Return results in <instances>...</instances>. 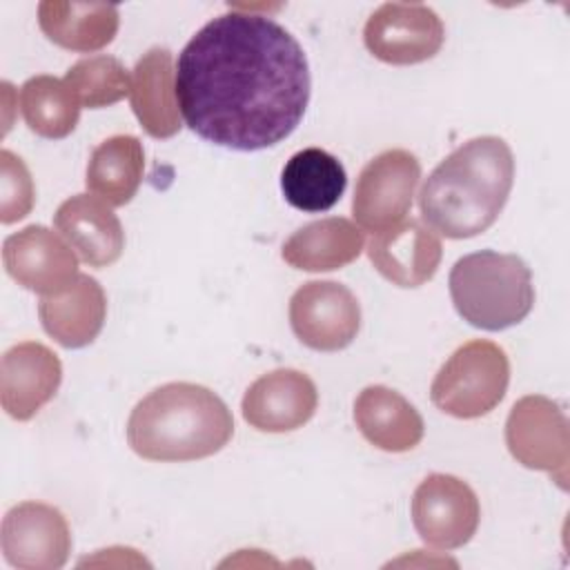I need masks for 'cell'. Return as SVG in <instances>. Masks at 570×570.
<instances>
[{
  "instance_id": "cell-1",
  "label": "cell",
  "mask_w": 570,
  "mask_h": 570,
  "mask_svg": "<svg viewBox=\"0 0 570 570\" xmlns=\"http://www.w3.org/2000/svg\"><path fill=\"white\" fill-rule=\"evenodd\" d=\"M309 94L303 47L263 13H220L178 56L180 114L194 134L218 147L256 151L283 142L303 120Z\"/></svg>"
},
{
  "instance_id": "cell-2",
  "label": "cell",
  "mask_w": 570,
  "mask_h": 570,
  "mask_svg": "<svg viewBox=\"0 0 570 570\" xmlns=\"http://www.w3.org/2000/svg\"><path fill=\"white\" fill-rule=\"evenodd\" d=\"M514 183V156L499 136L459 145L425 178L419 191L423 223L445 238H472L503 212Z\"/></svg>"
},
{
  "instance_id": "cell-3",
  "label": "cell",
  "mask_w": 570,
  "mask_h": 570,
  "mask_svg": "<svg viewBox=\"0 0 570 570\" xmlns=\"http://www.w3.org/2000/svg\"><path fill=\"white\" fill-rule=\"evenodd\" d=\"M234 436L225 401L205 385L174 381L136 403L127 421L129 448L147 461H196L220 452Z\"/></svg>"
},
{
  "instance_id": "cell-4",
  "label": "cell",
  "mask_w": 570,
  "mask_h": 570,
  "mask_svg": "<svg viewBox=\"0 0 570 570\" xmlns=\"http://www.w3.org/2000/svg\"><path fill=\"white\" fill-rule=\"evenodd\" d=\"M450 298L472 327L501 332L521 323L534 305L532 272L517 254L481 249L450 269Z\"/></svg>"
},
{
  "instance_id": "cell-5",
  "label": "cell",
  "mask_w": 570,
  "mask_h": 570,
  "mask_svg": "<svg viewBox=\"0 0 570 570\" xmlns=\"http://www.w3.org/2000/svg\"><path fill=\"white\" fill-rule=\"evenodd\" d=\"M508 383L505 350L492 341L472 338L441 365L430 385V399L454 419H479L503 401Z\"/></svg>"
},
{
  "instance_id": "cell-6",
  "label": "cell",
  "mask_w": 570,
  "mask_h": 570,
  "mask_svg": "<svg viewBox=\"0 0 570 570\" xmlns=\"http://www.w3.org/2000/svg\"><path fill=\"white\" fill-rule=\"evenodd\" d=\"M505 445L517 463L548 472L561 490H568L570 428L557 401L543 394L521 396L505 421Z\"/></svg>"
},
{
  "instance_id": "cell-7",
  "label": "cell",
  "mask_w": 570,
  "mask_h": 570,
  "mask_svg": "<svg viewBox=\"0 0 570 570\" xmlns=\"http://www.w3.org/2000/svg\"><path fill=\"white\" fill-rule=\"evenodd\" d=\"M421 163L407 149H387L374 156L358 174L352 214L358 227L379 234L399 225L412 207Z\"/></svg>"
},
{
  "instance_id": "cell-8",
  "label": "cell",
  "mask_w": 570,
  "mask_h": 570,
  "mask_svg": "<svg viewBox=\"0 0 570 570\" xmlns=\"http://www.w3.org/2000/svg\"><path fill=\"white\" fill-rule=\"evenodd\" d=\"M481 519L474 490L454 474H428L412 494V523L423 543L439 550L465 546Z\"/></svg>"
},
{
  "instance_id": "cell-9",
  "label": "cell",
  "mask_w": 570,
  "mask_h": 570,
  "mask_svg": "<svg viewBox=\"0 0 570 570\" xmlns=\"http://www.w3.org/2000/svg\"><path fill=\"white\" fill-rule=\"evenodd\" d=\"M445 40L436 11L419 2H385L365 22L367 51L387 65L405 67L434 58Z\"/></svg>"
},
{
  "instance_id": "cell-10",
  "label": "cell",
  "mask_w": 570,
  "mask_h": 570,
  "mask_svg": "<svg viewBox=\"0 0 570 570\" xmlns=\"http://www.w3.org/2000/svg\"><path fill=\"white\" fill-rule=\"evenodd\" d=\"M289 325L305 347L338 352L361 330V305L343 283L309 281L289 298Z\"/></svg>"
},
{
  "instance_id": "cell-11",
  "label": "cell",
  "mask_w": 570,
  "mask_h": 570,
  "mask_svg": "<svg viewBox=\"0 0 570 570\" xmlns=\"http://www.w3.org/2000/svg\"><path fill=\"white\" fill-rule=\"evenodd\" d=\"M2 557L20 570H60L71 552L67 517L40 501L13 505L0 528Z\"/></svg>"
},
{
  "instance_id": "cell-12",
  "label": "cell",
  "mask_w": 570,
  "mask_h": 570,
  "mask_svg": "<svg viewBox=\"0 0 570 570\" xmlns=\"http://www.w3.org/2000/svg\"><path fill=\"white\" fill-rule=\"evenodd\" d=\"M7 274L24 289L40 296L65 292L78 278L73 247L45 225H27L2 243Z\"/></svg>"
},
{
  "instance_id": "cell-13",
  "label": "cell",
  "mask_w": 570,
  "mask_h": 570,
  "mask_svg": "<svg viewBox=\"0 0 570 570\" xmlns=\"http://www.w3.org/2000/svg\"><path fill=\"white\" fill-rule=\"evenodd\" d=\"M318 407L314 381L298 370L281 367L258 376L243 396V419L258 432H292L303 428Z\"/></svg>"
},
{
  "instance_id": "cell-14",
  "label": "cell",
  "mask_w": 570,
  "mask_h": 570,
  "mask_svg": "<svg viewBox=\"0 0 570 570\" xmlns=\"http://www.w3.org/2000/svg\"><path fill=\"white\" fill-rule=\"evenodd\" d=\"M62 381V363L38 341L9 347L0 361V403L16 421L33 419L49 403Z\"/></svg>"
},
{
  "instance_id": "cell-15",
  "label": "cell",
  "mask_w": 570,
  "mask_h": 570,
  "mask_svg": "<svg viewBox=\"0 0 570 570\" xmlns=\"http://www.w3.org/2000/svg\"><path fill=\"white\" fill-rule=\"evenodd\" d=\"M367 258L392 285L421 287L436 274L443 245L423 220L410 218L374 234L367 245Z\"/></svg>"
},
{
  "instance_id": "cell-16",
  "label": "cell",
  "mask_w": 570,
  "mask_h": 570,
  "mask_svg": "<svg viewBox=\"0 0 570 570\" xmlns=\"http://www.w3.org/2000/svg\"><path fill=\"white\" fill-rule=\"evenodd\" d=\"M53 225L89 267H107L125 249V232L118 216L94 194L67 198L56 209Z\"/></svg>"
},
{
  "instance_id": "cell-17",
  "label": "cell",
  "mask_w": 570,
  "mask_h": 570,
  "mask_svg": "<svg viewBox=\"0 0 570 570\" xmlns=\"http://www.w3.org/2000/svg\"><path fill=\"white\" fill-rule=\"evenodd\" d=\"M38 316L45 332L62 347L78 350L96 341L107 318V296L102 285L89 276L78 278L60 294L42 296Z\"/></svg>"
},
{
  "instance_id": "cell-18",
  "label": "cell",
  "mask_w": 570,
  "mask_h": 570,
  "mask_svg": "<svg viewBox=\"0 0 570 570\" xmlns=\"http://www.w3.org/2000/svg\"><path fill=\"white\" fill-rule=\"evenodd\" d=\"M129 100L140 127L151 138L165 140L180 131L176 69L169 49L154 47L142 53L131 71Z\"/></svg>"
},
{
  "instance_id": "cell-19",
  "label": "cell",
  "mask_w": 570,
  "mask_h": 570,
  "mask_svg": "<svg viewBox=\"0 0 570 570\" xmlns=\"http://www.w3.org/2000/svg\"><path fill=\"white\" fill-rule=\"evenodd\" d=\"M354 423L363 439L383 452H410L425 432L419 410L387 385H367L358 392Z\"/></svg>"
},
{
  "instance_id": "cell-20",
  "label": "cell",
  "mask_w": 570,
  "mask_h": 570,
  "mask_svg": "<svg viewBox=\"0 0 570 570\" xmlns=\"http://www.w3.org/2000/svg\"><path fill=\"white\" fill-rule=\"evenodd\" d=\"M365 247L363 229L343 218L330 216L298 227L281 249L283 261L303 272H334L361 256Z\"/></svg>"
},
{
  "instance_id": "cell-21",
  "label": "cell",
  "mask_w": 570,
  "mask_h": 570,
  "mask_svg": "<svg viewBox=\"0 0 570 570\" xmlns=\"http://www.w3.org/2000/svg\"><path fill=\"white\" fill-rule=\"evenodd\" d=\"M40 31L67 51L89 53L107 47L120 24L118 7L105 2L45 0L38 4Z\"/></svg>"
},
{
  "instance_id": "cell-22",
  "label": "cell",
  "mask_w": 570,
  "mask_h": 570,
  "mask_svg": "<svg viewBox=\"0 0 570 570\" xmlns=\"http://www.w3.org/2000/svg\"><path fill=\"white\" fill-rule=\"evenodd\" d=\"M347 187L345 167L336 156L321 147L296 151L281 171V189L285 200L301 212L332 209Z\"/></svg>"
},
{
  "instance_id": "cell-23",
  "label": "cell",
  "mask_w": 570,
  "mask_h": 570,
  "mask_svg": "<svg viewBox=\"0 0 570 570\" xmlns=\"http://www.w3.org/2000/svg\"><path fill=\"white\" fill-rule=\"evenodd\" d=\"M142 142L131 134H118L102 140L91 151L85 185L109 207H122L136 196L142 183Z\"/></svg>"
},
{
  "instance_id": "cell-24",
  "label": "cell",
  "mask_w": 570,
  "mask_h": 570,
  "mask_svg": "<svg viewBox=\"0 0 570 570\" xmlns=\"http://www.w3.org/2000/svg\"><path fill=\"white\" fill-rule=\"evenodd\" d=\"M80 102L56 76H33L20 87V114L27 127L49 140L67 138L80 120Z\"/></svg>"
},
{
  "instance_id": "cell-25",
  "label": "cell",
  "mask_w": 570,
  "mask_h": 570,
  "mask_svg": "<svg viewBox=\"0 0 570 570\" xmlns=\"http://www.w3.org/2000/svg\"><path fill=\"white\" fill-rule=\"evenodd\" d=\"M65 85L71 89L80 107L102 109L116 105L131 91V73L114 56L98 53L78 60L65 73Z\"/></svg>"
},
{
  "instance_id": "cell-26",
  "label": "cell",
  "mask_w": 570,
  "mask_h": 570,
  "mask_svg": "<svg viewBox=\"0 0 570 570\" xmlns=\"http://www.w3.org/2000/svg\"><path fill=\"white\" fill-rule=\"evenodd\" d=\"M0 220H22L33 209L36 187L22 158L9 149L0 151Z\"/></svg>"
}]
</instances>
